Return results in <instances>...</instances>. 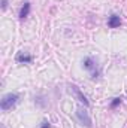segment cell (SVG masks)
<instances>
[{
	"label": "cell",
	"instance_id": "obj_1",
	"mask_svg": "<svg viewBox=\"0 0 127 128\" xmlns=\"http://www.w3.org/2000/svg\"><path fill=\"white\" fill-rule=\"evenodd\" d=\"M18 100H20V96H18V94H15V92L6 94V96L2 98V103H0L2 110H3V112H6V110L12 109V107L17 104V101H18Z\"/></svg>",
	"mask_w": 127,
	"mask_h": 128
},
{
	"label": "cell",
	"instance_id": "obj_2",
	"mask_svg": "<svg viewBox=\"0 0 127 128\" xmlns=\"http://www.w3.org/2000/svg\"><path fill=\"white\" fill-rule=\"evenodd\" d=\"M76 116H78V119L82 122V125H85V127H91V118H90V115H88V112L85 110V109H82V107H79L78 110H76Z\"/></svg>",
	"mask_w": 127,
	"mask_h": 128
},
{
	"label": "cell",
	"instance_id": "obj_3",
	"mask_svg": "<svg viewBox=\"0 0 127 128\" xmlns=\"http://www.w3.org/2000/svg\"><path fill=\"white\" fill-rule=\"evenodd\" d=\"M84 67L85 68H88V70H93V79H96L97 78V74H99V72L96 70V63H94V60L91 58V57H87L85 60H84Z\"/></svg>",
	"mask_w": 127,
	"mask_h": 128
},
{
	"label": "cell",
	"instance_id": "obj_4",
	"mask_svg": "<svg viewBox=\"0 0 127 128\" xmlns=\"http://www.w3.org/2000/svg\"><path fill=\"white\" fill-rule=\"evenodd\" d=\"M108 26H109L111 28H117V27H120V26H121V20H120V16H118V15H111L109 20H108Z\"/></svg>",
	"mask_w": 127,
	"mask_h": 128
},
{
	"label": "cell",
	"instance_id": "obj_5",
	"mask_svg": "<svg viewBox=\"0 0 127 128\" xmlns=\"http://www.w3.org/2000/svg\"><path fill=\"white\" fill-rule=\"evenodd\" d=\"M70 88H72V90L75 91V94H76V97L79 98V101H81V103H84L85 106H88V100H87V97H85L84 94H82V92H81V91H79V88H78L76 85H72Z\"/></svg>",
	"mask_w": 127,
	"mask_h": 128
},
{
	"label": "cell",
	"instance_id": "obj_6",
	"mask_svg": "<svg viewBox=\"0 0 127 128\" xmlns=\"http://www.w3.org/2000/svg\"><path fill=\"white\" fill-rule=\"evenodd\" d=\"M32 60H33V57L32 55H29V54H18L17 55V61L18 63H24V64H29V63H32Z\"/></svg>",
	"mask_w": 127,
	"mask_h": 128
},
{
	"label": "cell",
	"instance_id": "obj_7",
	"mask_svg": "<svg viewBox=\"0 0 127 128\" xmlns=\"http://www.w3.org/2000/svg\"><path fill=\"white\" fill-rule=\"evenodd\" d=\"M29 12H30V3H24V6H23L21 10H20V18H21V20L27 18V16H29Z\"/></svg>",
	"mask_w": 127,
	"mask_h": 128
},
{
	"label": "cell",
	"instance_id": "obj_8",
	"mask_svg": "<svg viewBox=\"0 0 127 128\" xmlns=\"http://www.w3.org/2000/svg\"><path fill=\"white\" fill-rule=\"evenodd\" d=\"M120 103H121V98H114V101L111 103V107L114 109V107H117V106H118Z\"/></svg>",
	"mask_w": 127,
	"mask_h": 128
},
{
	"label": "cell",
	"instance_id": "obj_9",
	"mask_svg": "<svg viewBox=\"0 0 127 128\" xmlns=\"http://www.w3.org/2000/svg\"><path fill=\"white\" fill-rule=\"evenodd\" d=\"M51 127V125H49V122H48V121H43V122H42V125H40V128H49Z\"/></svg>",
	"mask_w": 127,
	"mask_h": 128
},
{
	"label": "cell",
	"instance_id": "obj_10",
	"mask_svg": "<svg viewBox=\"0 0 127 128\" xmlns=\"http://www.w3.org/2000/svg\"><path fill=\"white\" fill-rule=\"evenodd\" d=\"M6 8H8V0H2V9L5 10Z\"/></svg>",
	"mask_w": 127,
	"mask_h": 128
}]
</instances>
